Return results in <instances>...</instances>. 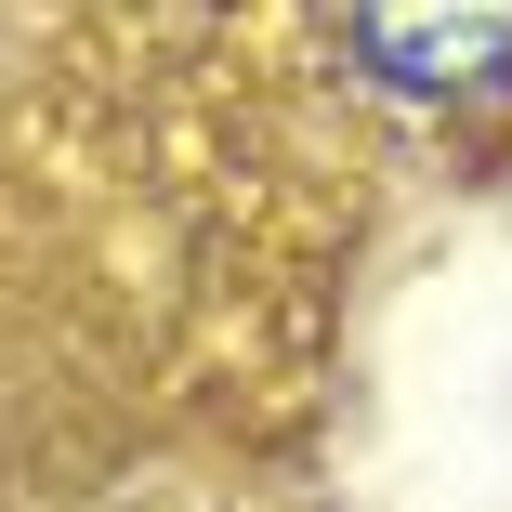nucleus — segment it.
<instances>
[{"instance_id":"1","label":"nucleus","mask_w":512,"mask_h":512,"mask_svg":"<svg viewBox=\"0 0 512 512\" xmlns=\"http://www.w3.org/2000/svg\"><path fill=\"white\" fill-rule=\"evenodd\" d=\"M355 53L407 92H473L512 66V0H355Z\"/></svg>"}]
</instances>
